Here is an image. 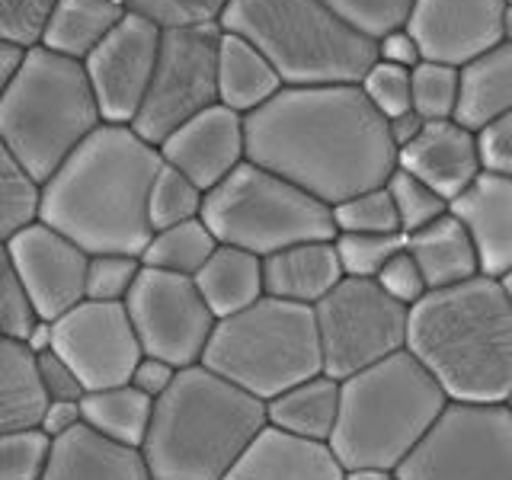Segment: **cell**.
Here are the masks:
<instances>
[{
    "label": "cell",
    "instance_id": "15",
    "mask_svg": "<svg viewBox=\"0 0 512 480\" xmlns=\"http://www.w3.org/2000/svg\"><path fill=\"white\" fill-rule=\"evenodd\" d=\"M160 48V26L128 10L119 26L84 58L90 90L103 122L132 125L148 93Z\"/></svg>",
    "mask_w": 512,
    "mask_h": 480
},
{
    "label": "cell",
    "instance_id": "28",
    "mask_svg": "<svg viewBox=\"0 0 512 480\" xmlns=\"http://www.w3.org/2000/svg\"><path fill=\"white\" fill-rule=\"evenodd\" d=\"M128 13L122 0H55L39 45L48 52L80 61L100 45Z\"/></svg>",
    "mask_w": 512,
    "mask_h": 480
},
{
    "label": "cell",
    "instance_id": "29",
    "mask_svg": "<svg viewBox=\"0 0 512 480\" xmlns=\"http://www.w3.org/2000/svg\"><path fill=\"white\" fill-rule=\"evenodd\" d=\"M340 391L343 381L330 375H314L308 381L295 384V388L282 391L266 404V420L282 432H292L298 439L327 442L340 420Z\"/></svg>",
    "mask_w": 512,
    "mask_h": 480
},
{
    "label": "cell",
    "instance_id": "1",
    "mask_svg": "<svg viewBox=\"0 0 512 480\" xmlns=\"http://www.w3.org/2000/svg\"><path fill=\"white\" fill-rule=\"evenodd\" d=\"M247 160L311 192L324 205L388 183L397 148L388 119L359 84L282 87L244 116Z\"/></svg>",
    "mask_w": 512,
    "mask_h": 480
},
{
    "label": "cell",
    "instance_id": "5",
    "mask_svg": "<svg viewBox=\"0 0 512 480\" xmlns=\"http://www.w3.org/2000/svg\"><path fill=\"white\" fill-rule=\"evenodd\" d=\"M452 400L407 349L343 381L340 420L330 436L346 468L397 471Z\"/></svg>",
    "mask_w": 512,
    "mask_h": 480
},
{
    "label": "cell",
    "instance_id": "19",
    "mask_svg": "<svg viewBox=\"0 0 512 480\" xmlns=\"http://www.w3.org/2000/svg\"><path fill=\"white\" fill-rule=\"evenodd\" d=\"M397 167L420 176L429 189H436L452 205L484 173L477 151V132L464 128L455 119L426 122L420 138L397 151Z\"/></svg>",
    "mask_w": 512,
    "mask_h": 480
},
{
    "label": "cell",
    "instance_id": "24",
    "mask_svg": "<svg viewBox=\"0 0 512 480\" xmlns=\"http://www.w3.org/2000/svg\"><path fill=\"white\" fill-rule=\"evenodd\" d=\"M404 247L416 260V266H420L429 292L452 288L480 276L474 240L452 212H445L442 218L426 224V228L407 234Z\"/></svg>",
    "mask_w": 512,
    "mask_h": 480
},
{
    "label": "cell",
    "instance_id": "3",
    "mask_svg": "<svg viewBox=\"0 0 512 480\" xmlns=\"http://www.w3.org/2000/svg\"><path fill=\"white\" fill-rule=\"evenodd\" d=\"M407 352L452 404H503L512 391V298L503 282L474 276L426 292L410 308Z\"/></svg>",
    "mask_w": 512,
    "mask_h": 480
},
{
    "label": "cell",
    "instance_id": "60",
    "mask_svg": "<svg viewBox=\"0 0 512 480\" xmlns=\"http://www.w3.org/2000/svg\"><path fill=\"white\" fill-rule=\"evenodd\" d=\"M506 4H512V0H506Z\"/></svg>",
    "mask_w": 512,
    "mask_h": 480
},
{
    "label": "cell",
    "instance_id": "56",
    "mask_svg": "<svg viewBox=\"0 0 512 480\" xmlns=\"http://www.w3.org/2000/svg\"><path fill=\"white\" fill-rule=\"evenodd\" d=\"M503 42L512 45V4H506L503 10Z\"/></svg>",
    "mask_w": 512,
    "mask_h": 480
},
{
    "label": "cell",
    "instance_id": "35",
    "mask_svg": "<svg viewBox=\"0 0 512 480\" xmlns=\"http://www.w3.org/2000/svg\"><path fill=\"white\" fill-rule=\"evenodd\" d=\"M410 100H413V112H420L426 122L455 119L458 68L439 61H420L410 71Z\"/></svg>",
    "mask_w": 512,
    "mask_h": 480
},
{
    "label": "cell",
    "instance_id": "25",
    "mask_svg": "<svg viewBox=\"0 0 512 480\" xmlns=\"http://www.w3.org/2000/svg\"><path fill=\"white\" fill-rule=\"evenodd\" d=\"M506 112H512V45L500 42L458 68L455 122L480 132Z\"/></svg>",
    "mask_w": 512,
    "mask_h": 480
},
{
    "label": "cell",
    "instance_id": "34",
    "mask_svg": "<svg viewBox=\"0 0 512 480\" xmlns=\"http://www.w3.org/2000/svg\"><path fill=\"white\" fill-rule=\"evenodd\" d=\"M202 205H205V192L173 167H160L154 176L151 196H148V218L154 231L173 228V224H183L192 218H202Z\"/></svg>",
    "mask_w": 512,
    "mask_h": 480
},
{
    "label": "cell",
    "instance_id": "6",
    "mask_svg": "<svg viewBox=\"0 0 512 480\" xmlns=\"http://www.w3.org/2000/svg\"><path fill=\"white\" fill-rule=\"evenodd\" d=\"M218 26L260 48L285 87L359 84L378 61L375 39L324 0H228Z\"/></svg>",
    "mask_w": 512,
    "mask_h": 480
},
{
    "label": "cell",
    "instance_id": "59",
    "mask_svg": "<svg viewBox=\"0 0 512 480\" xmlns=\"http://www.w3.org/2000/svg\"><path fill=\"white\" fill-rule=\"evenodd\" d=\"M0 340H4V330H0Z\"/></svg>",
    "mask_w": 512,
    "mask_h": 480
},
{
    "label": "cell",
    "instance_id": "17",
    "mask_svg": "<svg viewBox=\"0 0 512 480\" xmlns=\"http://www.w3.org/2000/svg\"><path fill=\"white\" fill-rule=\"evenodd\" d=\"M503 10L506 0H413L404 26L423 61L464 68L503 42Z\"/></svg>",
    "mask_w": 512,
    "mask_h": 480
},
{
    "label": "cell",
    "instance_id": "57",
    "mask_svg": "<svg viewBox=\"0 0 512 480\" xmlns=\"http://www.w3.org/2000/svg\"><path fill=\"white\" fill-rule=\"evenodd\" d=\"M500 282H503V288H506V292H509V298H512V269L506 272V276H503Z\"/></svg>",
    "mask_w": 512,
    "mask_h": 480
},
{
    "label": "cell",
    "instance_id": "53",
    "mask_svg": "<svg viewBox=\"0 0 512 480\" xmlns=\"http://www.w3.org/2000/svg\"><path fill=\"white\" fill-rule=\"evenodd\" d=\"M23 55H26V48H23V45H13V42H7V39H0V96L7 93L13 74L20 71Z\"/></svg>",
    "mask_w": 512,
    "mask_h": 480
},
{
    "label": "cell",
    "instance_id": "12",
    "mask_svg": "<svg viewBox=\"0 0 512 480\" xmlns=\"http://www.w3.org/2000/svg\"><path fill=\"white\" fill-rule=\"evenodd\" d=\"M394 477L512 480V410L506 404H448Z\"/></svg>",
    "mask_w": 512,
    "mask_h": 480
},
{
    "label": "cell",
    "instance_id": "48",
    "mask_svg": "<svg viewBox=\"0 0 512 480\" xmlns=\"http://www.w3.org/2000/svg\"><path fill=\"white\" fill-rule=\"evenodd\" d=\"M36 365H39V381H42V391L48 400H84V394H87L84 381H80V375L58 356L55 349L39 352Z\"/></svg>",
    "mask_w": 512,
    "mask_h": 480
},
{
    "label": "cell",
    "instance_id": "45",
    "mask_svg": "<svg viewBox=\"0 0 512 480\" xmlns=\"http://www.w3.org/2000/svg\"><path fill=\"white\" fill-rule=\"evenodd\" d=\"M128 10L144 13L157 26L215 23L228 0H125Z\"/></svg>",
    "mask_w": 512,
    "mask_h": 480
},
{
    "label": "cell",
    "instance_id": "39",
    "mask_svg": "<svg viewBox=\"0 0 512 480\" xmlns=\"http://www.w3.org/2000/svg\"><path fill=\"white\" fill-rule=\"evenodd\" d=\"M141 272V260L128 253H96L87 260V301H125Z\"/></svg>",
    "mask_w": 512,
    "mask_h": 480
},
{
    "label": "cell",
    "instance_id": "14",
    "mask_svg": "<svg viewBox=\"0 0 512 480\" xmlns=\"http://www.w3.org/2000/svg\"><path fill=\"white\" fill-rule=\"evenodd\" d=\"M52 349L80 375L87 391L128 384L144 356L125 301H80L52 320Z\"/></svg>",
    "mask_w": 512,
    "mask_h": 480
},
{
    "label": "cell",
    "instance_id": "31",
    "mask_svg": "<svg viewBox=\"0 0 512 480\" xmlns=\"http://www.w3.org/2000/svg\"><path fill=\"white\" fill-rule=\"evenodd\" d=\"M80 413H84V423L100 436L141 448L151 429L154 400L135 391L132 384H116V388L87 391L80 400Z\"/></svg>",
    "mask_w": 512,
    "mask_h": 480
},
{
    "label": "cell",
    "instance_id": "16",
    "mask_svg": "<svg viewBox=\"0 0 512 480\" xmlns=\"http://www.w3.org/2000/svg\"><path fill=\"white\" fill-rule=\"evenodd\" d=\"M7 250L39 320H58L84 301L90 253L80 250L71 237L32 221L7 240Z\"/></svg>",
    "mask_w": 512,
    "mask_h": 480
},
{
    "label": "cell",
    "instance_id": "33",
    "mask_svg": "<svg viewBox=\"0 0 512 480\" xmlns=\"http://www.w3.org/2000/svg\"><path fill=\"white\" fill-rule=\"evenodd\" d=\"M42 186L0 138V244L20 234L26 224L39 221Z\"/></svg>",
    "mask_w": 512,
    "mask_h": 480
},
{
    "label": "cell",
    "instance_id": "26",
    "mask_svg": "<svg viewBox=\"0 0 512 480\" xmlns=\"http://www.w3.org/2000/svg\"><path fill=\"white\" fill-rule=\"evenodd\" d=\"M279 71L266 61V55L247 39L221 29L218 45V103L240 116H250L266 106L282 90Z\"/></svg>",
    "mask_w": 512,
    "mask_h": 480
},
{
    "label": "cell",
    "instance_id": "7",
    "mask_svg": "<svg viewBox=\"0 0 512 480\" xmlns=\"http://www.w3.org/2000/svg\"><path fill=\"white\" fill-rule=\"evenodd\" d=\"M103 125L80 61L26 48L20 71L0 96V138L39 186Z\"/></svg>",
    "mask_w": 512,
    "mask_h": 480
},
{
    "label": "cell",
    "instance_id": "46",
    "mask_svg": "<svg viewBox=\"0 0 512 480\" xmlns=\"http://www.w3.org/2000/svg\"><path fill=\"white\" fill-rule=\"evenodd\" d=\"M375 282H378L394 301L407 304V308H413V304L429 292V288H426V279H423V272H420V266H416L413 256L407 253V247L400 250V253H394L391 260L381 266V272L375 276Z\"/></svg>",
    "mask_w": 512,
    "mask_h": 480
},
{
    "label": "cell",
    "instance_id": "27",
    "mask_svg": "<svg viewBox=\"0 0 512 480\" xmlns=\"http://www.w3.org/2000/svg\"><path fill=\"white\" fill-rule=\"evenodd\" d=\"M196 288L218 320L247 311L263 295V256L250 250L218 244L208 263L196 272Z\"/></svg>",
    "mask_w": 512,
    "mask_h": 480
},
{
    "label": "cell",
    "instance_id": "55",
    "mask_svg": "<svg viewBox=\"0 0 512 480\" xmlns=\"http://www.w3.org/2000/svg\"><path fill=\"white\" fill-rule=\"evenodd\" d=\"M343 480H397V477L381 468H346Z\"/></svg>",
    "mask_w": 512,
    "mask_h": 480
},
{
    "label": "cell",
    "instance_id": "44",
    "mask_svg": "<svg viewBox=\"0 0 512 480\" xmlns=\"http://www.w3.org/2000/svg\"><path fill=\"white\" fill-rule=\"evenodd\" d=\"M55 0H0V39L32 48L39 45Z\"/></svg>",
    "mask_w": 512,
    "mask_h": 480
},
{
    "label": "cell",
    "instance_id": "10",
    "mask_svg": "<svg viewBox=\"0 0 512 480\" xmlns=\"http://www.w3.org/2000/svg\"><path fill=\"white\" fill-rule=\"evenodd\" d=\"M218 45V20L160 26L157 64L132 122L135 132L154 148H160L180 125L218 103Z\"/></svg>",
    "mask_w": 512,
    "mask_h": 480
},
{
    "label": "cell",
    "instance_id": "11",
    "mask_svg": "<svg viewBox=\"0 0 512 480\" xmlns=\"http://www.w3.org/2000/svg\"><path fill=\"white\" fill-rule=\"evenodd\" d=\"M324 375L346 381L375 362L407 349L410 308L394 301L375 279L346 276L314 304Z\"/></svg>",
    "mask_w": 512,
    "mask_h": 480
},
{
    "label": "cell",
    "instance_id": "38",
    "mask_svg": "<svg viewBox=\"0 0 512 480\" xmlns=\"http://www.w3.org/2000/svg\"><path fill=\"white\" fill-rule=\"evenodd\" d=\"M333 244L340 253L343 276L375 279L381 266L404 250V234H336Z\"/></svg>",
    "mask_w": 512,
    "mask_h": 480
},
{
    "label": "cell",
    "instance_id": "49",
    "mask_svg": "<svg viewBox=\"0 0 512 480\" xmlns=\"http://www.w3.org/2000/svg\"><path fill=\"white\" fill-rule=\"evenodd\" d=\"M375 55L378 61L394 64V68H407V71H413L416 64L423 61L420 45H416V39L407 32V26L391 29V32H384L381 39H375Z\"/></svg>",
    "mask_w": 512,
    "mask_h": 480
},
{
    "label": "cell",
    "instance_id": "13",
    "mask_svg": "<svg viewBox=\"0 0 512 480\" xmlns=\"http://www.w3.org/2000/svg\"><path fill=\"white\" fill-rule=\"evenodd\" d=\"M144 356L164 359L173 368L199 365L218 317L199 295L196 279L141 266L125 298Z\"/></svg>",
    "mask_w": 512,
    "mask_h": 480
},
{
    "label": "cell",
    "instance_id": "4",
    "mask_svg": "<svg viewBox=\"0 0 512 480\" xmlns=\"http://www.w3.org/2000/svg\"><path fill=\"white\" fill-rule=\"evenodd\" d=\"M266 423L263 400L199 362L154 400L141 452L154 480H221Z\"/></svg>",
    "mask_w": 512,
    "mask_h": 480
},
{
    "label": "cell",
    "instance_id": "50",
    "mask_svg": "<svg viewBox=\"0 0 512 480\" xmlns=\"http://www.w3.org/2000/svg\"><path fill=\"white\" fill-rule=\"evenodd\" d=\"M176 372H180V368H173V365L164 362V359L141 356L138 365H135V372H132V378H128V384H132L135 391H141L144 397L157 400V397L164 394V391L170 388V384H173Z\"/></svg>",
    "mask_w": 512,
    "mask_h": 480
},
{
    "label": "cell",
    "instance_id": "54",
    "mask_svg": "<svg viewBox=\"0 0 512 480\" xmlns=\"http://www.w3.org/2000/svg\"><path fill=\"white\" fill-rule=\"evenodd\" d=\"M23 343H26L32 352H36V356H39V352H48V349H52V320H36V327L29 330V336H26Z\"/></svg>",
    "mask_w": 512,
    "mask_h": 480
},
{
    "label": "cell",
    "instance_id": "58",
    "mask_svg": "<svg viewBox=\"0 0 512 480\" xmlns=\"http://www.w3.org/2000/svg\"><path fill=\"white\" fill-rule=\"evenodd\" d=\"M503 404H506V407H509V410H512V391H509V394H506V400H503Z\"/></svg>",
    "mask_w": 512,
    "mask_h": 480
},
{
    "label": "cell",
    "instance_id": "2",
    "mask_svg": "<svg viewBox=\"0 0 512 480\" xmlns=\"http://www.w3.org/2000/svg\"><path fill=\"white\" fill-rule=\"evenodd\" d=\"M160 167V151L132 125L103 122L42 183L39 221L90 256L128 253L141 260L154 234L148 196Z\"/></svg>",
    "mask_w": 512,
    "mask_h": 480
},
{
    "label": "cell",
    "instance_id": "41",
    "mask_svg": "<svg viewBox=\"0 0 512 480\" xmlns=\"http://www.w3.org/2000/svg\"><path fill=\"white\" fill-rule=\"evenodd\" d=\"M36 320V308H32L20 272H16L13 256L7 244H0V330L10 340H26Z\"/></svg>",
    "mask_w": 512,
    "mask_h": 480
},
{
    "label": "cell",
    "instance_id": "47",
    "mask_svg": "<svg viewBox=\"0 0 512 480\" xmlns=\"http://www.w3.org/2000/svg\"><path fill=\"white\" fill-rule=\"evenodd\" d=\"M477 151H480V167L487 173L512 176V112L480 128Z\"/></svg>",
    "mask_w": 512,
    "mask_h": 480
},
{
    "label": "cell",
    "instance_id": "21",
    "mask_svg": "<svg viewBox=\"0 0 512 480\" xmlns=\"http://www.w3.org/2000/svg\"><path fill=\"white\" fill-rule=\"evenodd\" d=\"M39 480H154L141 448L112 442L87 423L52 439Z\"/></svg>",
    "mask_w": 512,
    "mask_h": 480
},
{
    "label": "cell",
    "instance_id": "9",
    "mask_svg": "<svg viewBox=\"0 0 512 480\" xmlns=\"http://www.w3.org/2000/svg\"><path fill=\"white\" fill-rule=\"evenodd\" d=\"M202 221L218 244L256 256H269L304 240L336 237L330 205L250 160L205 192Z\"/></svg>",
    "mask_w": 512,
    "mask_h": 480
},
{
    "label": "cell",
    "instance_id": "30",
    "mask_svg": "<svg viewBox=\"0 0 512 480\" xmlns=\"http://www.w3.org/2000/svg\"><path fill=\"white\" fill-rule=\"evenodd\" d=\"M48 397L39 381L36 352L23 340H0V432L39 429Z\"/></svg>",
    "mask_w": 512,
    "mask_h": 480
},
{
    "label": "cell",
    "instance_id": "40",
    "mask_svg": "<svg viewBox=\"0 0 512 480\" xmlns=\"http://www.w3.org/2000/svg\"><path fill=\"white\" fill-rule=\"evenodd\" d=\"M52 439L42 429L0 432V480H39Z\"/></svg>",
    "mask_w": 512,
    "mask_h": 480
},
{
    "label": "cell",
    "instance_id": "18",
    "mask_svg": "<svg viewBox=\"0 0 512 480\" xmlns=\"http://www.w3.org/2000/svg\"><path fill=\"white\" fill-rule=\"evenodd\" d=\"M160 160L167 167L189 176L202 192L215 189L221 180L247 160L244 116L228 106H208L196 119H189L160 144Z\"/></svg>",
    "mask_w": 512,
    "mask_h": 480
},
{
    "label": "cell",
    "instance_id": "22",
    "mask_svg": "<svg viewBox=\"0 0 512 480\" xmlns=\"http://www.w3.org/2000/svg\"><path fill=\"white\" fill-rule=\"evenodd\" d=\"M221 480H343V464L327 442L298 439L266 423Z\"/></svg>",
    "mask_w": 512,
    "mask_h": 480
},
{
    "label": "cell",
    "instance_id": "52",
    "mask_svg": "<svg viewBox=\"0 0 512 480\" xmlns=\"http://www.w3.org/2000/svg\"><path fill=\"white\" fill-rule=\"evenodd\" d=\"M423 125H426V119L420 116V112H413V109L400 112L397 119H391V122H388V128H391V141H394V148L400 151V148H407V144H413L416 138H420Z\"/></svg>",
    "mask_w": 512,
    "mask_h": 480
},
{
    "label": "cell",
    "instance_id": "8",
    "mask_svg": "<svg viewBox=\"0 0 512 480\" xmlns=\"http://www.w3.org/2000/svg\"><path fill=\"white\" fill-rule=\"evenodd\" d=\"M202 365L269 404L324 372L314 308L263 295L247 311L218 320Z\"/></svg>",
    "mask_w": 512,
    "mask_h": 480
},
{
    "label": "cell",
    "instance_id": "36",
    "mask_svg": "<svg viewBox=\"0 0 512 480\" xmlns=\"http://www.w3.org/2000/svg\"><path fill=\"white\" fill-rule=\"evenodd\" d=\"M384 189H388V196L397 208V221H400V234H413L426 228V224H432L436 218H442L448 212V202L439 196L436 189H429L420 176L407 173L404 167H397L388 183H384Z\"/></svg>",
    "mask_w": 512,
    "mask_h": 480
},
{
    "label": "cell",
    "instance_id": "23",
    "mask_svg": "<svg viewBox=\"0 0 512 480\" xmlns=\"http://www.w3.org/2000/svg\"><path fill=\"white\" fill-rule=\"evenodd\" d=\"M343 279V263L333 240H304V244L263 256V288L266 295L282 301H298L314 308Z\"/></svg>",
    "mask_w": 512,
    "mask_h": 480
},
{
    "label": "cell",
    "instance_id": "61",
    "mask_svg": "<svg viewBox=\"0 0 512 480\" xmlns=\"http://www.w3.org/2000/svg\"><path fill=\"white\" fill-rule=\"evenodd\" d=\"M122 4H125V0H122Z\"/></svg>",
    "mask_w": 512,
    "mask_h": 480
},
{
    "label": "cell",
    "instance_id": "37",
    "mask_svg": "<svg viewBox=\"0 0 512 480\" xmlns=\"http://www.w3.org/2000/svg\"><path fill=\"white\" fill-rule=\"evenodd\" d=\"M330 212L336 234H400L397 208L384 186L349 196L346 202L333 205Z\"/></svg>",
    "mask_w": 512,
    "mask_h": 480
},
{
    "label": "cell",
    "instance_id": "51",
    "mask_svg": "<svg viewBox=\"0 0 512 480\" xmlns=\"http://www.w3.org/2000/svg\"><path fill=\"white\" fill-rule=\"evenodd\" d=\"M80 423H84L80 400H48L42 420H39V429L45 432L48 439H55V436H61V432H68V429H74Z\"/></svg>",
    "mask_w": 512,
    "mask_h": 480
},
{
    "label": "cell",
    "instance_id": "42",
    "mask_svg": "<svg viewBox=\"0 0 512 480\" xmlns=\"http://www.w3.org/2000/svg\"><path fill=\"white\" fill-rule=\"evenodd\" d=\"M343 20L359 29L368 39H381L384 32L400 29L407 23L413 0H324Z\"/></svg>",
    "mask_w": 512,
    "mask_h": 480
},
{
    "label": "cell",
    "instance_id": "20",
    "mask_svg": "<svg viewBox=\"0 0 512 480\" xmlns=\"http://www.w3.org/2000/svg\"><path fill=\"white\" fill-rule=\"evenodd\" d=\"M448 212L468 228L480 276L503 279L512 269V176L484 170Z\"/></svg>",
    "mask_w": 512,
    "mask_h": 480
},
{
    "label": "cell",
    "instance_id": "43",
    "mask_svg": "<svg viewBox=\"0 0 512 480\" xmlns=\"http://www.w3.org/2000/svg\"><path fill=\"white\" fill-rule=\"evenodd\" d=\"M359 87L368 96V103H372L388 122L397 119L400 112L413 109V100H410V71L407 68H394V64L375 61L372 68L365 71V77L359 80Z\"/></svg>",
    "mask_w": 512,
    "mask_h": 480
},
{
    "label": "cell",
    "instance_id": "32",
    "mask_svg": "<svg viewBox=\"0 0 512 480\" xmlns=\"http://www.w3.org/2000/svg\"><path fill=\"white\" fill-rule=\"evenodd\" d=\"M215 250L218 240L208 231V224L202 218H192L173 224V228L154 231L148 247L141 250V266L176 272V276H196Z\"/></svg>",
    "mask_w": 512,
    "mask_h": 480
}]
</instances>
